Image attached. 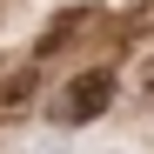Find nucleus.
Instances as JSON below:
<instances>
[{"mask_svg": "<svg viewBox=\"0 0 154 154\" xmlns=\"http://www.w3.org/2000/svg\"><path fill=\"white\" fill-rule=\"evenodd\" d=\"M107 100H114V74H107V67H87V74H74V81H60V94H54V121H60V127L100 121V114H107Z\"/></svg>", "mask_w": 154, "mask_h": 154, "instance_id": "nucleus-1", "label": "nucleus"}, {"mask_svg": "<svg viewBox=\"0 0 154 154\" xmlns=\"http://www.w3.org/2000/svg\"><path fill=\"white\" fill-rule=\"evenodd\" d=\"M34 107V67H0V121H20Z\"/></svg>", "mask_w": 154, "mask_h": 154, "instance_id": "nucleus-2", "label": "nucleus"}, {"mask_svg": "<svg viewBox=\"0 0 154 154\" xmlns=\"http://www.w3.org/2000/svg\"><path fill=\"white\" fill-rule=\"evenodd\" d=\"M94 7H67V14H54V20H47V34H40V54H54V47H67L74 34H81V27H94Z\"/></svg>", "mask_w": 154, "mask_h": 154, "instance_id": "nucleus-3", "label": "nucleus"}, {"mask_svg": "<svg viewBox=\"0 0 154 154\" xmlns=\"http://www.w3.org/2000/svg\"><path fill=\"white\" fill-rule=\"evenodd\" d=\"M134 34H154V0H141V7H134Z\"/></svg>", "mask_w": 154, "mask_h": 154, "instance_id": "nucleus-4", "label": "nucleus"}, {"mask_svg": "<svg viewBox=\"0 0 154 154\" xmlns=\"http://www.w3.org/2000/svg\"><path fill=\"white\" fill-rule=\"evenodd\" d=\"M134 87H141V94H154V54L141 60V74H134Z\"/></svg>", "mask_w": 154, "mask_h": 154, "instance_id": "nucleus-5", "label": "nucleus"}]
</instances>
